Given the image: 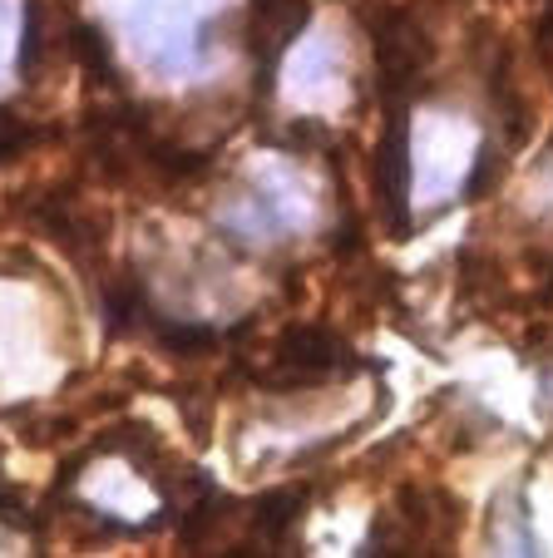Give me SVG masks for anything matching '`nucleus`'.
Returning <instances> with one entry per match:
<instances>
[{
    "mask_svg": "<svg viewBox=\"0 0 553 558\" xmlns=\"http://www.w3.org/2000/svg\"><path fill=\"white\" fill-rule=\"evenodd\" d=\"M223 0H129L124 40L158 80H189L213 60V25Z\"/></svg>",
    "mask_w": 553,
    "mask_h": 558,
    "instance_id": "obj_1",
    "label": "nucleus"
},
{
    "mask_svg": "<svg viewBox=\"0 0 553 558\" xmlns=\"http://www.w3.org/2000/svg\"><path fill=\"white\" fill-rule=\"evenodd\" d=\"M306 218H312V208L302 198V183L287 179V173H262L248 193H238L223 208L218 228L242 247H267L277 238H292Z\"/></svg>",
    "mask_w": 553,
    "mask_h": 558,
    "instance_id": "obj_2",
    "label": "nucleus"
},
{
    "mask_svg": "<svg viewBox=\"0 0 553 558\" xmlns=\"http://www.w3.org/2000/svg\"><path fill=\"white\" fill-rule=\"evenodd\" d=\"M25 15H31V5L0 0V80L11 64H25Z\"/></svg>",
    "mask_w": 553,
    "mask_h": 558,
    "instance_id": "obj_3",
    "label": "nucleus"
},
{
    "mask_svg": "<svg viewBox=\"0 0 553 558\" xmlns=\"http://www.w3.org/2000/svg\"><path fill=\"white\" fill-rule=\"evenodd\" d=\"M262 5V15H277V0H257Z\"/></svg>",
    "mask_w": 553,
    "mask_h": 558,
    "instance_id": "obj_4",
    "label": "nucleus"
}]
</instances>
